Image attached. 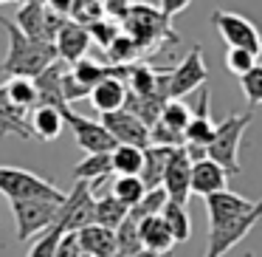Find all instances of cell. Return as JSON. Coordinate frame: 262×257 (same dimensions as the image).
Wrapping results in <instances>:
<instances>
[{
    "label": "cell",
    "instance_id": "cell-1",
    "mask_svg": "<svg viewBox=\"0 0 262 257\" xmlns=\"http://www.w3.org/2000/svg\"><path fill=\"white\" fill-rule=\"evenodd\" d=\"M9 34V54L0 63V74H6L9 80H37L46 68L59 63L57 48L51 43H37L29 40L12 20H0Z\"/></svg>",
    "mask_w": 262,
    "mask_h": 257
},
{
    "label": "cell",
    "instance_id": "cell-2",
    "mask_svg": "<svg viewBox=\"0 0 262 257\" xmlns=\"http://www.w3.org/2000/svg\"><path fill=\"white\" fill-rule=\"evenodd\" d=\"M254 122V113H231L223 122H217L214 142L206 147V159L220 164L228 175H239V142H243L248 125Z\"/></svg>",
    "mask_w": 262,
    "mask_h": 257
},
{
    "label": "cell",
    "instance_id": "cell-3",
    "mask_svg": "<svg viewBox=\"0 0 262 257\" xmlns=\"http://www.w3.org/2000/svg\"><path fill=\"white\" fill-rule=\"evenodd\" d=\"M0 195H6L12 204L14 201H57V204L65 201V192L54 181H46L31 170L3 164H0Z\"/></svg>",
    "mask_w": 262,
    "mask_h": 257
},
{
    "label": "cell",
    "instance_id": "cell-4",
    "mask_svg": "<svg viewBox=\"0 0 262 257\" xmlns=\"http://www.w3.org/2000/svg\"><path fill=\"white\" fill-rule=\"evenodd\" d=\"M121 26L127 29L124 34L133 37V40L138 43V48H141V51L155 48L161 40L178 43V34L169 29V17H164V14H161V9L147 6V3H133L130 14H127V20Z\"/></svg>",
    "mask_w": 262,
    "mask_h": 257
},
{
    "label": "cell",
    "instance_id": "cell-5",
    "mask_svg": "<svg viewBox=\"0 0 262 257\" xmlns=\"http://www.w3.org/2000/svg\"><path fill=\"white\" fill-rule=\"evenodd\" d=\"M59 206L62 204H57V201H14L12 215H14V223H17L20 243H26L34 234H42V232L57 226Z\"/></svg>",
    "mask_w": 262,
    "mask_h": 257
},
{
    "label": "cell",
    "instance_id": "cell-6",
    "mask_svg": "<svg viewBox=\"0 0 262 257\" xmlns=\"http://www.w3.org/2000/svg\"><path fill=\"white\" fill-rule=\"evenodd\" d=\"M211 23H214L217 34L226 40L228 48H243V51L259 57L262 51V31L251 23L248 17L237 12H228V9H217L211 12Z\"/></svg>",
    "mask_w": 262,
    "mask_h": 257
},
{
    "label": "cell",
    "instance_id": "cell-7",
    "mask_svg": "<svg viewBox=\"0 0 262 257\" xmlns=\"http://www.w3.org/2000/svg\"><path fill=\"white\" fill-rule=\"evenodd\" d=\"M206 80H209V68H206V60H203V46H194L175 68L166 71V96L181 99L186 93L203 88Z\"/></svg>",
    "mask_w": 262,
    "mask_h": 257
},
{
    "label": "cell",
    "instance_id": "cell-8",
    "mask_svg": "<svg viewBox=\"0 0 262 257\" xmlns=\"http://www.w3.org/2000/svg\"><path fill=\"white\" fill-rule=\"evenodd\" d=\"M93 209H96V198H93V189L91 184H82L76 181L71 192H65V201L59 206V232L71 234V232H82L85 226L93 223Z\"/></svg>",
    "mask_w": 262,
    "mask_h": 257
},
{
    "label": "cell",
    "instance_id": "cell-9",
    "mask_svg": "<svg viewBox=\"0 0 262 257\" xmlns=\"http://www.w3.org/2000/svg\"><path fill=\"white\" fill-rule=\"evenodd\" d=\"M59 116H62V122L71 127V130H74L76 144H79L88 155H107V153H113V150H116L113 136L104 130L102 122L85 119V116L74 113L68 105H65V108H59Z\"/></svg>",
    "mask_w": 262,
    "mask_h": 257
},
{
    "label": "cell",
    "instance_id": "cell-10",
    "mask_svg": "<svg viewBox=\"0 0 262 257\" xmlns=\"http://www.w3.org/2000/svg\"><path fill=\"white\" fill-rule=\"evenodd\" d=\"M262 223V201H256L254 209L245 212L243 218L226 223V226H217V229H209V238H206V254L203 257H226L228 249L239 243L243 238H248V232Z\"/></svg>",
    "mask_w": 262,
    "mask_h": 257
},
{
    "label": "cell",
    "instance_id": "cell-11",
    "mask_svg": "<svg viewBox=\"0 0 262 257\" xmlns=\"http://www.w3.org/2000/svg\"><path fill=\"white\" fill-rule=\"evenodd\" d=\"M161 187H164L166 198L172 204H181V206L189 204V198H192V159H189L186 147H178L172 153Z\"/></svg>",
    "mask_w": 262,
    "mask_h": 257
},
{
    "label": "cell",
    "instance_id": "cell-12",
    "mask_svg": "<svg viewBox=\"0 0 262 257\" xmlns=\"http://www.w3.org/2000/svg\"><path fill=\"white\" fill-rule=\"evenodd\" d=\"M102 125L113 136L116 144H127V147H138V150L149 147V127L141 119H136L133 113H127V110L102 116Z\"/></svg>",
    "mask_w": 262,
    "mask_h": 257
},
{
    "label": "cell",
    "instance_id": "cell-13",
    "mask_svg": "<svg viewBox=\"0 0 262 257\" xmlns=\"http://www.w3.org/2000/svg\"><path fill=\"white\" fill-rule=\"evenodd\" d=\"M203 201H206V215H209V229H217V226H226V223L237 221L245 212L254 209V204H256V201H248L243 195L231 192V189L214 192Z\"/></svg>",
    "mask_w": 262,
    "mask_h": 257
},
{
    "label": "cell",
    "instance_id": "cell-14",
    "mask_svg": "<svg viewBox=\"0 0 262 257\" xmlns=\"http://www.w3.org/2000/svg\"><path fill=\"white\" fill-rule=\"evenodd\" d=\"M211 93L209 88H200V99H198V108L192 110V119H189V127L183 133V144L189 147H209L214 142V133H217V122L211 119L209 113V105H211Z\"/></svg>",
    "mask_w": 262,
    "mask_h": 257
},
{
    "label": "cell",
    "instance_id": "cell-15",
    "mask_svg": "<svg viewBox=\"0 0 262 257\" xmlns=\"http://www.w3.org/2000/svg\"><path fill=\"white\" fill-rule=\"evenodd\" d=\"M54 48H57V57L62 60V63L76 65L79 60L88 57L91 34H88V29H82V26H76L74 20H68V23L59 29L57 40H54Z\"/></svg>",
    "mask_w": 262,
    "mask_h": 257
},
{
    "label": "cell",
    "instance_id": "cell-16",
    "mask_svg": "<svg viewBox=\"0 0 262 257\" xmlns=\"http://www.w3.org/2000/svg\"><path fill=\"white\" fill-rule=\"evenodd\" d=\"M228 178L231 175L220 164H214L211 159L194 161L192 164V195L209 198L214 192H223V189H228Z\"/></svg>",
    "mask_w": 262,
    "mask_h": 257
},
{
    "label": "cell",
    "instance_id": "cell-17",
    "mask_svg": "<svg viewBox=\"0 0 262 257\" xmlns=\"http://www.w3.org/2000/svg\"><path fill=\"white\" fill-rule=\"evenodd\" d=\"M138 234H141L144 251H149L152 257H166V254H172V249L178 246L161 215L158 218H147V221L138 223Z\"/></svg>",
    "mask_w": 262,
    "mask_h": 257
},
{
    "label": "cell",
    "instance_id": "cell-18",
    "mask_svg": "<svg viewBox=\"0 0 262 257\" xmlns=\"http://www.w3.org/2000/svg\"><path fill=\"white\" fill-rule=\"evenodd\" d=\"M124 102H127V85H124L121 80H116V76L99 82V85L91 91V105H93V108H96L102 116L124 110Z\"/></svg>",
    "mask_w": 262,
    "mask_h": 257
},
{
    "label": "cell",
    "instance_id": "cell-19",
    "mask_svg": "<svg viewBox=\"0 0 262 257\" xmlns=\"http://www.w3.org/2000/svg\"><path fill=\"white\" fill-rule=\"evenodd\" d=\"M62 74H65V68L59 63H54L51 68H46L34 80L37 96H40L37 108H40V105H42V108H54V110L65 108V99H62Z\"/></svg>",
    "mask_w": 262,
    "mask_h": 257
},
{
    "label": "cell",
    "instance_id": "cell-20",
    "mask_svg": "<svg viewBox=\"0 0 262 257\" xmlns=\"http://www.w3.org/2000/svg\"><path fill=\"white\" fill-rule=\"evenodd\" d=\"M76 240H79V249L85 257H110L116 254V232L104 226H85L82 232H76Z\"/></svg>",
    "mask_w": 262,
    "mask_h": 257
},
{
    "label": "cell",
    "instance_id": "cell-21",
    "mask_svg": "<svg viewBox=\"0 0 262 257\" xmlns=\"http://www.w3.org/2000/svg\"><path fill=\"white\" fill-rule=\"evenodd\" d=\"M178 147H158V144H149L144 150V167H141V184L147 189H158L164 184V172H166V164H169L172 153Z\"/></svg>",
    "mask_w": 262,
    "mask_h": 257
},
{
    "label": "cell",
    "instance_id": "cell-22",
    "mask_svg": "<svg viewBox=\"0 0 262 257\" xmlns=\"http://www.w3.org/2000/svg\"><path fill=\"white\" fill-rule=\"evenodd\" d=\"M0 136H20L26 142H34V133L29 127V110L14 108L0 88Z\"/></svg>",
    "mask_w": 262,
    "mask_h": 257
},
{
    "label": "cell",
    "instance_id": "cell-23",
    "mask_svg": "<svg viewBox=\"0 0 262 257\" xmlns=\"http://www.w3.org/2000/svg\"><path fill=\"white\" fill-rule=\"evenodd\" d=\"M14 26L23 31L29 40L37 43H48L46 40V3L40 0H31V3H23L17 9V17H14Z\"/></svg>",
    "mask_w": 262,
    "mask_h": 257
},
{
    "label": "cell",
    "instance_id": "cell-24",
    "mask_svg": "<svg viewBox=\"0 0 262 257\" xmlns=\"http://www.w3.org/2000/svg\"><path fill=\"white\" fill-rule=\"evenodd\" d=\"M29 127L31 133H34V139H40V142H54V139H59V133H62L65 122L62 116H59V110L54 108H34V113L29 116Z\"/></svg>",
    "mask_w": 262,
    "mask_h": 257
},
{
    "label": "cell",
    "instance_id": "cell-25",
    "mask_svg": "<svg viewBox=\"0 0 262 257\" xmlns=\"http://www.w3.org/2000/svg\"><path fill=\"white\" fill-rule=\"evenodd\" d=\"M127 218H130V209H127L121 201H116L110 192L102 195V198H96V209H93V223H96V226H104V229H110V232H116Z\"/></svg>",
    "mask_w": 262,
    "mask_h": 257
},
{
    "label": "cell",
    "instance_id": "cell-26",
    "mask_svg": "<svg viewBox=\"0 0 262 257\" xmlns=\"http://www.w3.org/2000/svg\"><path fill=\"white\" fill-rule=\"evenodd\" d=\"M110 172H113L110 153L107 155H85V159L76 164V170H74V181L91 184V189H96V184H102Z\"/></svg>",
    "mask_w": 262,
    "mask_h": 257
},
{
    "label": "cell",
    "instance_id": "cell-27",
    "mask_svg": "<svg viewBox=\"0 0 262 257\" xmlns=\"http://www.w3.org/2000/svg\"><path fill=\"white\" fill-rule=\"evenodd\" d=\"M110 164H113L116 175L138 178L141 175V167H144V150L127 147V144H116V150L110 153Z\"/></svg>",
    "mask_w": 262,
    "mask_h": 257
},
{
    "label": "cell",
    "instance_id": "cell-28",
    "mask_svg": "<svg viewBox=\"0 0 262 257\" xmlns=\"http://www.w3.org/2000/svg\"><path fill=\"white\" fill-rule=\"evenodd\" d=\"M104 57H107V65H113V68H130V65L138 63L141 48H138V43L133 40V37H127L124 31H121L113 40V46L104 51Z\"/></svg>",
    "mask_w": 262,
    "mask_h": 257
},
{
    "label": "cell",
    "instance_id": "cell-29",
    "mask_svg": "<svg viewBox=\"0 0 262 257\" xmlns=\"http://www.w3.org/2000/svg\"><path fill=\"white\" fill-rule=\"evenodd\" d=\"M161 218H164L166 229L172 232V238H175V243H186L189 238H192V218H189L186 206L181 204H166L164 212H161Z\"/></svg>",
    "mask_w": 262,
    "mask_h": 257
},
{
    "label": "cell",
    "instance_id": "cell-30",
    "mask_svg": "<svg viewBox=\"0 0 262 257\" xmlns=\"http://www.w3.org/2000/svg\"><path fill=\"white\" fill-rule=\"evenodd\" d=\"M3 88V93H6V99L14 105V108L20 110H29V108H37V102H40V96H37V85L34 80H9Z\"/></svg>",
    "mask_w": 262,
    "mask_h": 257
},
{
    "label": "cell",
    "instance_id": "cell-31",
    "mask_svg": "<svg viewBox=\"0 0 262 257\" xmlns=\"http://www.w3.org/2000/svg\"><path fill=\"white\" fill-rule=\"evenodd\" d=\"M189 119H192V110H189V105L183 102V99H169V102L164 105V110H161V125L166 127V130H172L175 136H183L189 127Z\"/></svg>",
    "mask_w": 262,
    "mask_h": 257
},
{
    "label": "cell",
    "instance_id": "cell-32",
    "mask_svg": "<svg viewBox=\"0 0 262 257\" xmlns=\"http://www.w3.org/2000/svg\"><path fill=\"white\" fill-rule=\"evenodd\" d=\"M110 195H113L116 201H121V204L127 206V209H133V206L138 204V201L147 195V187L141 184V178H127V175H116L113 181H110Z\"/></svg>",
    "mask_w": 262,
    "mask_h": 257
},
{
    "label": "cell",
    "instance_id": "cell-33",
    "mask_svg": "<svg viewBox=\"0 0 262 257\" xmlns=\"http://www.w3.org/2000/svg\"><path fill=\"white\" fill-rule=\"evenodd\" d=\"M166 204H169V198H166L164 187H158V189H147V195H144V198L130 209V221L141 223V221H147V218H158L161 212H164V206H166Z\"/></svg>",
    "mask_w": 262,
    "mask_h": 257
},
{
    "label": "cell",
    "instance_id": "cell-34",
    "mask_svg": "<svg viewBox=\"0 0 262 257\" xmlns=\"http://www.w3.org/2000/svg\"><path fill=\"white\" fill-rule=\"evenodd\" d=\"M116 251H121V254H141L144 251L141 234H138V223L130 221V218L116 229Z\"/></svg>",
    "mask_w": 262,
    "mask_h": 257
},
{
    "label": "cell",
    "instance_id": "cell-35",
    "mask_svg": "<svg viewBox=\"0 0 262 257\" xmlns=\"http://www.w3.org/2000/svg\"><path fill=\"white\" fill-rule=\"evenodd\" d=\"M71 20L82 29L104 20V6L99 0H74V9H71Z\"/></svg>",
    "mask_w": 262,
    "mask_h": 257
},
{
    "label": "cell",
    "instance_id": "cell-36",
    "mask_svg": "<svg viewBox=\"0 0 262 257\" xmlns=\"http://www.w3.org/2000/svg\"><path fill=\"white\" fill-rule=\"evenodd\" d=\"M88 34H91V43H96V46H102L104 51H107V48L113 46V40L121 34V26L104 17V20H99V23L88 26Z\"/></svg>",
    "mask_w": 262,
    "mask_h": 257
},
{
    "label": "cell",
    "instance_id": "cell-37",
    "mask_svg": "<svg viewBox=\"0 0 262 257\" xmlns=\"http://www.w3.org/2000/svg\"><path fill=\"white\" fill-rule=\"evenodd\" d=\"M256 65V57L248 51H243V48H228L226 51V68L231 71V74H237L239 80H243L245 74H251Z\"/></svg>",
    "mask_w": 262,
    "mask_h": 257
},
{
    "label": "cell",
    "instance_id": "cell-38",
    "mask_svg": "<svg viewBox=\"0 0 262 257\" xmlns=\"http://www.w3.org/2000/svg\"><path fill=\"white\" fill-rule=\"evenodd\" d=\"M239 85H243L245 102H248L251 108L262 105V65L256 63V65H254V71H251V74H245L243 80H239Z\"/></svg>",
    "mask_w": 262,
    "mask_h": 257
},
{
    "label": "cell",
    "instance_id": "cell-39",
    "mask_svg": "<svg viewBox=\"0 0 262 257\" xmlns=\"http://www.w3.org/2000/svg\"><path fill=\"white\" fill-rule=\"evenodd\" d=\"M59 238H62L59 226H54V229H48V232H42L40 238H37L34 243H31L29 257H54V251H57Z\"/></svg>",
    "mask_w": 262,
    "mask_h": 257
},
{
    "label": "cell",
    "instance_id": "cell-40",
    "mask_svg": "<svg viewBox=\"0 0 262 257\" xmlns=\"http://www.w3.org/2000/svg\"><path fill=\"white\" fill-rule=\"evenodd\" d=\"M82 96H91V91H88V88L82 85L71 71H65L62 74V99H65V105L76 102V99H82Z\"/></svg>",
    "mask_w": 262,
    "mask_h": 257
},
{
    "label": "cell",
    "instance_id": "cell-41",
    "mask_svg": "<svg viewBox=\"0 0 262 257\" xmlns=\"http://www.w3.org/2000/svg\"><path fill=\"white\" fill-rule=\"evenodd\" d=\"M54 257H82V249H79V240H76V234H62L57 243V251H54Z\"/></svg>",
    "mask_w": 262,
    "mask_h": 257
},
{
    "label": "cell",
    "instance_id": "cell-42",
    "mask_svg": "<svg viewBox=\"0 0 262 257\" xmlns=\"http://www.w3.org/2000/svg\"><path fill=\"white\" fill-rule=\"evenodd\" d=\"M110 257H152L149 251H141V254H121V251H116V254H110Z\"/></svg>",
    "mask_w": 262,
    "mask_h": 257
},
{
    "label": "cell",
    "instance_id": "cell-43",
    "mask_svg": "<svg viewBox=\"0 0 262 257\" xmlns=\"http://www.w3.org/2000/svg\"><path fill=\"white\" fill-rule=\"evenodd\" d=\"M245 257H256V254H251V251H248V254H245Z\"/></svg>",
    "mask_w": 262,
    "mask_h": 257
},
{
    "label": "cell",
    "instance_id": "cell-44",
    "mask_svg": "<svg viewBox=\"0 0 262 257\" xmlns=\"http://www.w3.org/2000/svg\"><path fill=\"white\" fill-rule=\"evenodd\" d=\"M82 257H85V254H82Z\"/></svg>",
    "mask_w": 262,
    "mask_h": 257
}]
</instances>
